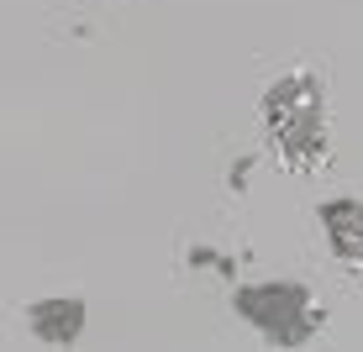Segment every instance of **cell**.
<instances>
[{"label": "cell", "instance_id": "5b68a950", "mask_svg": "<svg viewBox=\"0 0 363 352\" xmlns=\"http://www.w3.org/2000/svg\"><path fill=\"white\" fill-rule=\"evenodd\" d=\"M184 263H190V268H200V273H216V279H237V268H242L232 253L206 247V242H190V247H184Z\"/></svg>", "mask_w": 363, "mask_h": 352}, {"label": "cell", "instance_id": "7a4b0ae2", "mask_svg": "<svg viewBox=\"0 0 363 352\" xmlns=\"http://www.w3.org/2000/svg\"><path fill=\"white\" fill-rule=\"evenodd\" d=\"M258 116H264V137L274 132H295V127H332L327 121V90H321L316 69H284L279 79L264 90L258 100Z\"/></svg>", "mask_w": 363, "mask_h": 352}, {"label": "cell", "instance_id": "8992f818", "mask_svg": "<svg viewBox=\"0 0 363 352\" xmlns=\"http://www.w3.org/2000/svg\"><path fill=\"white\" fill-rule=\"evenodd\" d=\"M247 174H253V158H247V153H242V158H232V169H227V190H232V195H242V190H247Z\"/></svg>", "mask_w": 363, "mask_h": 352}, {"label": "cell", "instance_id": "6da1fadb", "mask_svg": "<svg viewBox=\"0 0 363 352\" xmlns=\"http://www.w3.org/2000/svg\"><path fill=\"white\" fill-rule=\"evenodd\" d=\"M232 316L253 326L274 352H306L327 326V305L300 279H253L232 289Z\"/></svg>", "mask_w": 363, "mask_h": 352}, {"label": "cell", "instance_id": "277c9868", "mask_svg": "<svg viewBox=\"0 0 363 352\" xmlns=\"http://www.w3.org/2000/svg\"><path fill=\"white\" fill-rule=\"evenodd\" d=\"M316 221H321V237H327L332 258L363 268V200H358V195L321 200V205H316Z\"/></svg>", "mask_w": 363, "mask_h": 352}, {"label": "cell", "instance_id": "3957f363", "mask_svg": "<svg viewBox=\"0 0 363 352\" xmlns=\"http://www.w3.org/2000/svg\"><path fill=\"white\" fill-rule=\"evenodd\" d=\"M21 321H27V331L43 347L69 352V347H79L90 316H84V300H74V295H43V300H32V305L21 310Z\"/></svg>", "mask_w": 363, "mask_h": 352}]
</instances>
